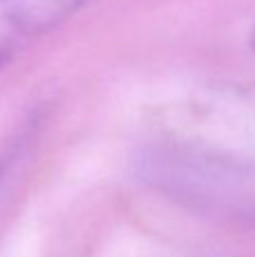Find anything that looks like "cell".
I'll return each mask as SVG.
<instances>
[{
	"label": "cell",
	"mask_w": 255,
	"mask_h": 257,
	"mask_svg": "<svg viewBox=\"0 0 255 257\" xmlns=\"http://www.w3.org/2000/svg\"><path fill=\"white\" fill-rule=\"evenodd\" d=\"M156 140L176 158L255 176V81H217L154 108Z\"/></svg>",
	"instance_id": "6da1fadb"
},
{
	"label": "cell",
	"mask_w": 255,
	"mask_h": 257,
	"mask_svg": "<svg viewBox=\"0 0 255 257\" xmlns=\"http://www.w3.org/2000/svg\"><path fill=\"white\" fill-rule=\"evenodd\" d=\"M97 0H0V72Z\"/></svg>",
	"instance_id": "7a4b0ae2"
},
{
	"label": "cell",
	"mask_w": 255,
	"mask_h": 257,
	"mask_svg": "<svg viewBox=\"0 0 255 257\" xmlns=\"http://www.w3.org/2000/svg\"><path fill=\"white\" fill-rule=\"evenodd\" d=\"M3 192H5V169L0 167V196H3Z\"/></svg>",
	"instance_id": "3957f363"
},
{
	"label": "cell",
	"mask_w": 255,
	"mask_h": 257,
	"mask_svg": "<svg viewBox=\"0 0 255 257\" xmlns=\"http://www.w3.org/2000/svg\"><path fill=\"white\" fill-rule=\"evenodd\" d=\"M251 48H253V52H255V23H253V27H251Z\"/></svg>",
	"instance_id": "277c9868"
}]
</instances>
